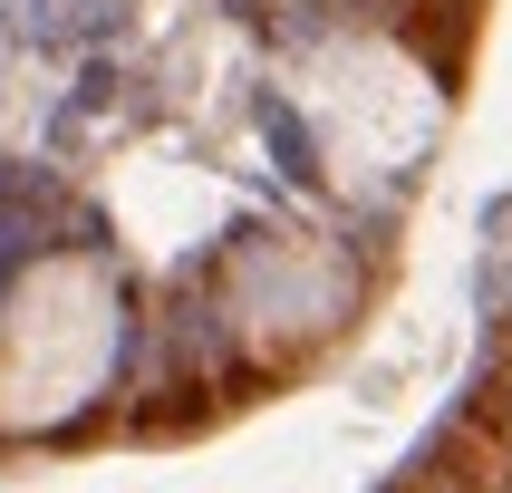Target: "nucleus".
I'll use <instances>...</instances> for the list:
<instances>
[{"label":"nucleus","mask_w":512,"mask_h":493,"mask_svg":"<svg viewBox=\"0 0 512 493\" xmlns=\"http://www.w3.org/2000/svg\"><path fill=\"white\" fill-rule=\"evenodd\" d=\"M116 368V281L87 252H49L0 310V435L68 426Z\"/></svg>","instance_id":"1"},{"label":"nucleus","mask_w":512,"mask_h":493,"mask_svg":"<svg viewBox=\"0 0 512 493\" xmlns=\"http://www.w3.org/2000/svg\"><path fill=\"white\" fill-rule=\"evenodd\" d=\"M300 116H310L329 174L348 184H387L426 155L435 136V78L397 39H329L300 68Z\"/></svg>","instance_id":"2"},{"label":"nucleus","mask_w":512,"mask_h":493,"mask_svg":"<svg viewBox=\"0 0 512 493\" xmlns=\"http://www.w3.org/2000/svg\"><path fill=\"white\" fill-rule=\"evenodd\" d=\"M232 319L271 348H310L348 319V271L329 242H300V232H271L232 261Z\"/></svg>","instance_id":"3"}]
</instances>
